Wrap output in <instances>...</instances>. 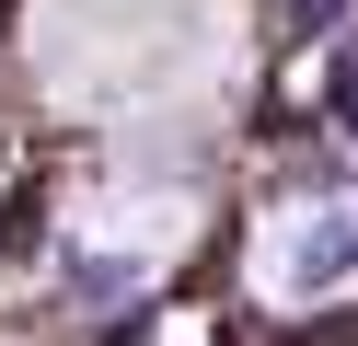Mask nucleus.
<instances>
[{
    "label": "nucleus",
    "mask_w": 358,
    "mask_h": 346,
    "mask_svg": "<svg viewBox=\"0 0 358 346\" xmlns=\"http://www.w3.org/2000/svg\"><path fill=\"white\" fill-rule=\"evenodd\" d=\"M278 346H358V312H324V323H301V335H278Z\"/></svg>",
    "instance_id": "nucleus-3"
},
{
    "label": "nucleus",
    "mask_w": 358,
    "mask_h": 346,
    "mask_svg": "<svg viewBox=\"0 0 358 346\" xmlns=\"http://www.w3.org/2000/svg\"><path fill=\"white\" fill-rule=\"evenodd\" d=\"M347 12H358V0H289V35H335Z\"/></svg>",
    "instance_id": "nucleus-2"
},
{
    "label": "nucleus",
    "mask_w": 358,
    "mask_h": 346,
    "mask_svg": "<svg viewBox=\"0 0 358 346\" xmlns=\"http://www.w3.org/2000/svg\"><path fill=\"white\" fill-rule=\"evenodd\" d=\"M324 127L358 138V46H335V69H324Z\"/></svg>",
    "instance_id": "nucleus-1"
}]
</instances>
